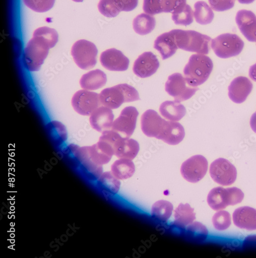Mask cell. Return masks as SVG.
Masks as SVG:
<instances>
[{"label": "cell", "instance_id": "cell-1", "mask_svg": "<svg viewBox=\"0 0 256 258\" xmlns=\"http://www.w3.org/2000/svg\"><path fill=\"white\" fill-rule=\"evenodd\" d=\"M58 39V34L54 29L46 27L36 29L25 49L24 59L26 69L30 72L38 71L49 49L56 45Z\"/></svg>", "mask_w": 256, "mask_h": 258}, {"label": "cell", "instance_id": "cell-2", "mask_svg": "<svg viewBox=\"0 0 256 258\" xmlns=\"http://www.w3.org/2000/svg\"><path fill=\"white\" fill-rule=\"evenodd\" d=\"M213 68L211 59L204 54L192 55L183 71L188 83L198 87L204 83L209 78Z\"/></svg>", "mask_w": 256, "mask_h": 258}, {"label": "cell", "instance_id": "cell-3", "mask_svg": "<svg viewBox=\"0 0 256 258\" xmlns=\"http://www.w3.org/2000/svg\"><path fill=\"white\" fill-rule=\"evenodd\" d=\"M101 104L110 109H116L124 102L140 100L137 90L127 84H120L103 90L99 95Z\"/></svg>", "mask_w": 256, "mask_h": 258}, {"label": "cell", "instance_id": "cell-4", "mask_svg": "<svg viewBox=\"0 0 256 258\" xmlns=\"http://www.w3.org/2000/svg\"><path fill=\"white\" fill-rule=\"evenodd\" d=\"M178 48L184 51L208 54L210 51L211 37L195 31L173 30Z\"/></svg>", "mask_w": 256, "mask_h": 258}, {"label": "cell", "instance_id": "cell-5", "mask_svg": "<svg viewBox=\"0 0 256 258\" xmlns=\"http://www.w3.org/2000/svg\"><path fill=\"white\" fill-rule=\"evenodd\" d=\"M244 197L243 192L237 187H217L209 192L207 203L213 210L220 211L228 206H234L241 203Z\"/></svg>", "mask_w": 256, "mask_h": 258}, {"label": "cell", "instance_id": "cell-6", "mask_svg": "<svg viewBox=\"0 0 256 258\" xmlns=\"http://www.w3.org/2000/svg\"><path fill=\"white\" fill-rule=\"evenodd\" d=\"M211 46L217 56L228 58L240 54L243 49L244 42L236 34L226 33L212 39Z\"/></svg>", "mask_w": 256, "mask_h": 258}, {"label": "cell", "instance_id": "cell-7", "mask_svg": "<svg viewBox=\"0 0 256 258\" xmlns=\"http://www.w3.org/2000/svg\"><path fill=\"white\" fill-rule=\"evenodd\" d=\"M141 128L144 134L149 138L163 141L171 125V121L163 119L153 110H148L141 117Z\"/></svg>", "mask_w": 256, "mask_h": 258}, {"label": "cell", "instance_id": "cell-8", "mask_svg": "<svg viewBox=\"0 0 256 258\" xmlns=\"http://www.w3.org/2000/svg\"><path fill=\"white\" fill-rule=\"evenodd\" d=\"M71 53L75 63L81 69L89 70L96 66L98 50L93 42L79 40L75 43Z\"/></svg>", "mask_w": 256, "mask_h": 258}, {"label": "cell", "instance_id": "cell-9", "mask_svg": "<svg viewBox=\"0 0 256 258\" xmlns=\"http://www.w3.org/2000/svg\"><path fill=\"white\" fill-rule=\"evenodd\" d=\"M165 89L169 95L179 102L190 99L199 90L197 87L189 85L185 78L179 73H175L168 77Z\"/></svg>", "mask_w": 256, "mask_h": 258}, {"label": "cell", "instance_id": "cell-10", "mask_svg": "<svg viewBox=\"0 0 256 258\" xmlns=\"http://www.w3.org/2000/svg\"><path fill=\"white\" fill-rule=\"evenodd\" d=\"M210 175L213 181L223 186L232 184L236 180L237 169L229 161L219 158L213 161L210 167Z\"/></svg>", "mask_w": 256, "mask_h": 258}, {"label": "cell", "instance_id": "cell-11", "mask_svg": "<svg viewBox=\"0 0 256 258\" xmlns=\"http://www.w3.org/2000/svg\"><path fill=\"white\" fill-rule=\"evenodd\" d=\"M208 167L207 160L202 155H196L190 157L182 163L181 174L188 182L197 183L206 175Z\"/></svg>", "mask_w": 256, "mask_h": 258}, {"label": "cell", "instance_id": "cell-12", "mask_svg": "<svg viewBox=\"0 0 256 258\" xmlns=\"http://www.w3.org/2000/svg\"><path fill=\"white\" fill-rule=\"evenodd\" d=\"M72 104L75 111L83 116L91 115L101 104L99 94L85 90L75 94Z\"/></svg>", "mask_w": 256, "mask_h": 258}, {"label": "cell", "instance_id": "cell-13", "mask_svg": "<svg viewBox=\"0 0 256 258\" xmlns=\"http://www.w3.org/2000/svg\"><path fill=\"white\" fill-rule=\"evenodd\" d=\"M139 115L135 107H125L113 122L112 130L119 133L123 138H130L135 131Z\"/></svg>", "mask_w": 256, "mask_h": 258}, {"label": "cell", "instance_id": "cell-14", "mask_svg": "<svg viewBox=\"0 0 256 258\" xmlns=\"http://www.w3.org/2000/svg\"><path fill=\"white\" fill-rule=\"evenodd\" d=\"M102 66L110 71L124 72L129 68L130 61L123 53L115 48L103 52L100 58Z\"/></svg>", "mask_w": 256, "mask_h": 258}, {"label": "cell", "instance_id": "cell-15", "mask_svg": "<svg viewBox=\"0 0 256 258\" xmlns=\"http://www.w3.org/2000/svg\"><path fill=\"white\" fill-rule=\"evenodd\" d=\"M160 67V62L157 56L152 52H146L142 54L134 63V74L141 78H146L155 74Z\"/></svg>", "mask_w": 256, "mask_h": 258}, {"label": "cell", "instance_id": "cell-16", "mask_svg": "<svg viewBox=\"0 0 256 258\" xmlns=\"http://www.w3.org/2000/svg\"><path fill=\"white\" fill-rule=\"evenodd\" d=\"M76 156L81 163V169L84 176L92 181L98 180L103 174L102 165L95 163L89 157L85 147L76 150Z\"/></svg>", "mask_w": 256, "mask_h": 258}, {"label": "cell", "instance_id": "cell-17", "mask_svg": "<svg viewBox=\"0 0 256 258\" xmlns=\"http://www.w3.org/2000/svg\"><path fill=\"white\" fill-rule=\"evenodd\" d=\"M250 81L244 77L234 79L228 87V96L233 102L240 104L244 102L252 90Z\"/></svg>", "mask_w": 256, "mask_h": 258}, {"label": "cell", "instance_id": "cell-18", "mask_svg": "<svg viewBox=\"0 0 256 258\" xmlns=\"http://www.w3.org/2000/svg\"><path fill=\"white\" fill-rule=\"evenodd\" d=\"M236 22L244 37L250 42H256V16L250 11H238Z\"/></svg>", "mask_w": 256, "mask_h": 258}, {"label": "cell", "instance_id": "cell-19", "mask_svg": "<svg viewBox=\"0 0 256 258\" xmlns=\"http://www.w3.org/2000/svg\"><path fill=\"white\" fill-rule=\"evenodd\" d=\"M85 147L90 158L100 165L108 163L114 155L112 146L108 143L100 139L96 144Z\"/></svg>", "mask_w": 256, "mask_h": 258}, {"label": "cell", "instance_id": "cell-20", "mask_svg": "<svg viewBox=\"0 0 256 258\" xmlns=\"http://www.w3.org/2000/svg\"><path fill=\"white\" fill-rule=\"evenodd\" d=\"M114 115L107 107H99L91 115L90 121L92 127L99 133L110 130L112 127Z\"/></svg>", "mask_w": 256, "mask_h": 258}, {"label": "cell", "instance_id": "cell-21", "mask_svg": "<svg viewBox=\"0 0 256 258\" xmlns=\"http://www.w3.org/2000/svg\"><path fill=\"white\" fill-rule=\"evenodd\" d=\"M114 155L119 159H134L140 150L139 143L135 140L123 138L120 136L114 147Z\"/></svg>", "mask_w": 256, "mask_h": 258}, {"label": "cell", "instance_id": "cell-22", "mask_svg": "<svg viewBox=\"0 0 256 258\" xmlns=\"http://www.w3.org/2000/svg\"><path fill=\"white\" fill-rule=\"evenodd\" d=\"M234 225L249 231L256 230V210L249 207L237 209L233 213Z\"/></svg>", "mask_w": 256, "mask_h": 258}, {"label": "cell", "instance_id": "cell-23", "mask_svg": "<svg viewBox=\"0 0 256 258\" xmlns=\"http://www.w3.org/2000/svg\"><path fill=\"white\" fill-rule=\"evenodd\" d=\"M154 48L160 52L163 60L174 55L178 47L173 30L158 36L155 41Z\"/></svg>", "mask_w": 256, "mask_h": 258}, {"label": "cell", "instance_id": "cell-24", "mask_svg": "<svg viewBox=\"0 0 256 258\" xmlns=\"http://www.w3.org/2000/svg\"><path fill=\"white\" fill-rule=\"evenodd\" d=\"M107 82L105 74L99 70L91 71L84 75L80 79L81 88L85 90L94 91L102 88Z\"/></svg>", "mask_w": 256, "mask_h": 258}, {"label": "cell", "instance_id": "cell-25", "mask_svg": "<svg viewBox=\"0 0 256 258\" xmlns=\"http://www.w3.org/2000/svg\"><path fill=\"white\" fill-rule=\"evenodd\" d=\"M162 116L169 121L180 120L186 114L184 106L176 101H166L163 102L159 109Z\"/></svg>", "mask_w": 256, "mask_h": 258}, {"label": "cell", "instance_id": "cell-26", "mask_svg": "<svg viewBox=\"0 0 256 258\" xmlns=\"http://www.w3.org/2000/svg\"><path fill=\"white\" fill-rule=\"evenodd\" d=\"M194 211L188 204H180L175 210V225L184 228L193 223L196 219Z\"/></svg>", "mask_w": 256, "mask_h": 258}, {"label": "cell", "instance_id": "cell-27", "mask_svg": "<svg viewBox=\"0 0 256 258\" xmlns=\"http://www.w3.org/2000/svg\"><path fill=\"white\" fill-rule=\"evenodd\" d=\"M134 163L129 159H120L116 161L111 166V172L119 180L132 177L135 173Z\"/></svg>", "mask_w": 256, "mask_h": 258}, {"label": "cell", "instance_id": "cell-28", "mask_svg": "<svg viewBox=\"0 0 256 258\" xmlns=\"http://www.w3.org/2000/svg\"><path fill=\"white\" fill-rule=\"evenodd\" d=\"M156 24V19L152 15L143 13L134 20L133 28L137 34L145 35L151 33L154 30Z\"/></svg>", "mask_w": 256, "mask_h": 258}, {"label": "cell", "instance_id": "cell-29", "mask_svg": "<svg viewBox=\"0 0 256 258\" xmlns=\"http://www.w3.org/2000/svg\"><path fill=\"white\" fill-rule=\"evenodd\" d=\"M98 186L101 190L110 196H114L118 192L120 182L111 171L105 172L98 179Z\"/></svg>", "mask_w": 256, "mask_h": 258}, {"label": "cell", "instance_id": "cell-30", "mask_svg": "<svg viewBox=\"0 0 256 258\" xmlns=\"http://www.w3.org/2000/svg\"><path fill=\"white\" fill-rule=\"evenodd\" d=\"M195 8L194 16L198 24L207 25L212 23L215 14L207 3L198 2L195 4Z\"/></svg>", "mask_w": 256, "mask_h": 258}, {"label": "cell", "instance_id": "cell-31", "mask_svg": "<svg viewBox=\"0 0 256 258\" xmlns=\"http://www.w3.org/2000/svg\"><path fill=\"white\" fill-rule=\"evenodd\" d=\"M173 211V206L166 201H159L152 207V216L159 220L165 222L171 217Z\"/></svg>", "mask_w": 256, "mask_h": 258}, {"label": "cell", "instance_id": "cell-32", "mask_svg": "<svg viewBox=\"0 0 256 258\" xmlns=\"http://www.w3.org/2000/svg\"><path fill=\"white\" fill-rule=\"evenodd\" d=\"M186 235L195 242H203L207 239L208 231L202 223L195 222L188 225L186 229Z\"/></svg>", "mask_w": 256, "mask_h": 258}, {"label": "cell", "instance_id": "cell-33", "mask_svg": "<svg viewBox=\"0 0 256 258\" xmlns=\"http://www.w3.org/2000/svg\"><path fill=\"white\" fill-rule=\"evenodd\" d=\"M194 12L188 5L179 12L172 14V19L177 25L188 26L194 21Z\"/></svg>", "mask_w": 256, "mask_h": 258}, {"label": "cell", "instance_id": "cell-34", "mask_svg": "<svg viewBox=\"0 0 256 258\" xmlns=\"http://www.w3.org/2000/svg\"><path fill=\"white\" fill-rule=\"evenodd\" d=\"M47 131L54 140L63 142L67 139L66 127L59 122L53 121L50 122L47 125Z\"/></svg>", "mask_w": 256, "mask_h": 258}, {"label": "cell", "instance_id": "cell-35", "mask_svg": "<svg viewBox=\"0 0 256 258\" xmlns=\"http://www.w3.org/2000/svg\"><path fill=\"white\" fill-rule=\"evenodd\" d=\"M212 223L218 230L223 231L228 229L231 223L230 213L226 211L220 210L213 216Z\"/></svg>", "mask_w": 256, "mask_h": 258}, {"label": "cell", "instance_id": "cell-36", "mask_svg": "<svg viewBox=\"0 0 256 258\" xmlns=\"http://www.w3.org/2000/svg\"><path fill=\"white\" fill-rule=\"evenodd\" d=\"M25 5L38 13H44L54 6L55 0H24Z\"/></svg>", "mask_w": 256, "mask_h": 258}, {"label": "cell", "instance_id": "cell-37", "mask_svg": "<svg viewBox=\"0 0 256 258\" xmlns=\"http://www.w3.org/2000/svg\"><path fill=\"white\" fill-rule=\"evenodd\" d=\"M98 8L102 15L109 18L115 17L120 12L116 8L113 0H100Z\"/></svg>", "mask_w": 256, "mask_h": 258}, {"label": "cell", "instance_id": "cell-38", "mask_svg": "<svg viewBox=\"0 0 256 258\" xmlns=\"http://www.w3.org/2000/svg\"><path fill=\"white\" fill-rule=\"evenodd\" d=\"M186 0H162L163 13L174 14L186 6Z\"/></svg>", "mask_w": 256, "mask_h": 258}, {"label": "cell", "instance_id": "cell-39", "mask_svg": "<svg viewBox=\"0 0 256 258\" xmlns=\"http://www.w3.org/2000/svg\"><path fill=\"white\" fill-rule=\"evenodd\" d=\"M143 9L145 13L151 15L163 13L162 0H144Z\"/></svg>", "mask_w": 256, "mask_h": 258}, {"label": "cell", "instance_id": "cell-40", "mask_svg": "<svg viewBox=\"0 0 256 258\" xmlns=\"http://www.w3.org/2000/svg\"><path fill=\"white\" fill-rule=\"evenodd\" d=\"M211 9L216 12H224L232 9L236 0H208Z\"/></svg>", "mask_w": 256, "mask_h": 258}, {"label": "cell", "instance_id": "cell-41", "mask_svg": "<svg viewBox=\"0 0 256 258\" xmlns=\"http://www.w3.org/2000/svg\"><path fill=\"white\" fill-rule=\"evenodd\" d=\"M113 2L120 12H131L137 7L139 0H113Z\"/></svg>", "mask_w": 256, "mask_h": 258}, {"label": "cell", "instance_id": "cell-42", "mask_svg": "<svg viewBox=\"0 0 256 258\" xmlns=\"http://www.w3.org/2000/svg\"><path fill=\"white\" fill-rule=\"evenodd\" d=\"M249 76L252 80L256 82V63L250 67L249 71Z\"/></svg>", "mask_w": 256, "mask_h": 258}, {"label": "cell", "instance_id": "cell-43", "mask_svg": "<svg viewBox=\"0 0 256 258\" xmlns=\"http://www.w3.org/2000/svg\"><path fill=\"white\" fill-rule=\"evenodd\" d=\"M250 125L252 131L256 134V112L252 115L250 118Z\"/></svg>", "mask_w": 256, "mask_h": 258}, {"label": "cell", "instance_id": "cell-44", "mask_svg": "<svg viewBox=\"0 0 256 258\" xmlns=\"http://www.w3.org/2000/svg\"><path fill=\"white\" fill-rule=\"evenodd\" d=\"M238 2L243 5H249L254 2V0H238Z\"/></svg>", "mask_w": 256, "mask_h": 258}, {"label": "cell", "instance_id": "cell-45", "mask_svg": "<svg viewBox=\"0 0 256 258\" xmlns=\"http://www.w3.org/2000/svg\"><path fill=\"white\" fill-rule=\"evenodd\" d=\"M73 1L76 3H82L84 0H73Z\"/></svg>", "mask_w": 256, "mask_h": 258}]
</instances>
